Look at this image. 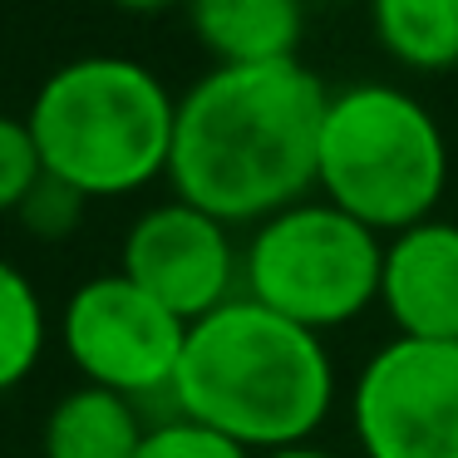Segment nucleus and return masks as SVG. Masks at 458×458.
Returning <instances> with one entry per match:
<instances>
[{"label": "nucleus", "mask_w": 458, "mask_h": 458, "mask_svg": "<svg viewBox=\"0 0 458 458\" xmlns=\"http://www.w3.org/2000/svg\"><path fill=\"white\" fill-rule=\"evenodd\" d=\"M330 89L301 60L212 64L178 99L168 182L222 227L267 222L316 188Z\"/></svg>", "instance_id": "f257e3e1"}, {"label": "nucleus", "mask_w": 458, "mask_h": 458, "mask_svg": "<svg viewBox=\"0 0 458 458\" xmlns=\"http://www.w3.org/2000/svg\"><path fill=\"white\" fill-rule=\"evenodd\" d=\"M173 404L247 454H276L310 444L326 424L335 404V365L316 330L237 296L188 326Z\"/></svg>", "instance_id": "f03ea898"}, {"label": "nucleus", "mask_w": 458, "mask_h": 458, "mask_svg": "<svg viewBox=\"0 0 458 458\" xmlns=\"http://www.w3.org/2000/svg\"><path fill=\"white\" fill-rule=\"evenodd\" d=\"M178 99L129 55L64 60L35 89L25 129L40 168L84 198H129L168 173Z\"/></svg>", "instance_id": "7ed1b4c3"}, {"label": "nucleus", "mask_w": 458, "mask_h": 458, "mask_svg": "<svg viewBox=\"0 0 458 458\" xmlns=\"http://www.w3.org/2000/svg\"><path fill=\"white\" fill-rule=\"evenodd\" d=\"M316 188L379 237L434 217L448 188V143L438 119L394 84L330 89L316 148Z\"/></svg>", "instance_id": "20e7f679"}, {"label": "nucleus", "mask_w": 458, "mask_h": 458, "mask_svg": "<svg viewBox=\"0 0 458 458\" xmlns=\"http://www.w3.org/2000/svg\"><path fill=\"white\" fill-rule=\"evenodd\" d=\"M385 242L350 212L320 202L267 217L242 251V296L316 335L350 326L379 301Z\"/></svg>", "instance_id": "39448f33"}, {"label": "nucleus", "mask_w": 458, "mask_h": 458, "mask_svg": "<svg viewBox=\"0 0 458 458\" xmlns=\"http://www.w3.org/2000/svg\"><path fill=\"white\" fill-rule=\"evenodd\" d=\"M188 320H178L163 301L133 286L123 271L89 276L64 301V355L84 375L133 404L153 394L173 399V375L182 365Z\"/></svg>", "instance_id": "423d86ee"}, {"label": "nucleus", "mask_w": 458, "mask_h": 458, "mask_svg": "<svg viewBox=\"0 0 458 458\" xmlns=\"http://www.w3.org/2000/svg\"><path fill=\"white\" fill-rule=\"evenodd\" d=\"M365 458H458V345L394 335L350 389Z\"/></svg>", "instance_id": "0eeeda50"}, {"label": "nucleus", "mask_w": 458, "mask_h": 458, "mask_svg": "<svg viewBox=\"0 0 458 458\" xmlns=\"http://www.w3.org/2000/svg\"><path fill=\"white\" fill-rule=\"evenodd\" d=\"M119 271L153 301H163L178 320L198 326L202 316L237 301L242 251L232 242V227L198 212L192 202L173 198L148 208L129 227Z\"/></svg>", "instance_id": "6e6552de"}, {"label": "nucleus", "mask_w": 458, "mask_h": 458, "mask_svg": "<svg viewBox=\"0 0 458 458\" xmlns=\"http://www.w3.org/2000/svg\"><path fill=\"white\" fill-rule=\"evenodd\" d=\"M379 306L404 340L458 345V222L428 217L385 242Z\"/></svg>", "instance_id": "1a4fd4ad"}, {"label": "nucleus", "mask_w": 458, "mask_h": 458, "mask_svg": "<svg viewBox=\"0 0 458 458\" xmlns=\"http://www.w3.org/2000/svg\"><path fill=\"white\" fill-rule=\"evenodd\" d=\"M188 25L217 64L301 60L306 5L301 0H188Z\"/></svg>", "instance_id": "9d476101"}, {"label": "nucleus", "mask_w": 458, "mask_h": 458, "mask_svg": "<svg viewBox=\"0 0 458 458\" xmlns=\"http://www.w3.org/2000/svg\"><path fill=\"white\" fill-rule=\"evenodd\" d=\"M148 434L139 404L99 385H80L45 414V458H133Z\"/></svg>", "instance_id": "9b49d317"}, {"label": "nucleus", "mask_w": 458, "mask_h": 458, "mask_svg": "<svg viewBox=\"0 0 458 458\" xmlns=\"http://www.w3.org/2000/svg\"><path fill=\"white\" fill-rule=\"evenodd\" d=\"M389 60L419 74L458 70V0H369Z\"/></svg>", "instance_id": "f8f14e48"}, {"label": "nucleus", "mask_w": 458, "mask_h": 458, "mask_svg": "<svg viewBox=\"0 0 458 458\" xmlns=\"http://www.w3.org/2000/svg\"><path fill=\"white\" fill-rule=\"evenodd\" d=\"M45 335H50V320H45V301L35 281L15 261L0 257V394H11L15 385L35 375L45 355Z\"/></svg>", "instance_id": "ddd939ff"}, {"label": "nucleus", "mask_w": 458, "mask_h": 458, "mask_svg": "<svg viewBox=\"0 0 458 458\" xmlns=\"http://www.w3.org/2000/svg\"><path fill=\"white\" fill-rule=\"evenodd\" d=\"M133 458H257V454H247L242 444H232L227 434L198 424V419L173 414V419L148 424V434H143Z\"/></svg>", "instance_id": "4468645a"}, {"label": "nucleus", "mask_w": 458, "mask_h": 458, "mask_svg": "<svg viewBox=\"0 0 458 458\" xmlns=\"http://www.w3.org/2000/svg\"><path fill=\"white\" fill-rule=\"evenodd\" d=\"M84 192H74V188H64L60 178H50L45 173L40 182H35L30 192H25V202H21V227L30 232V237H40V242H64L70 232H80V222H84Z\"/></svg>", "instance_id": "2eb2a0df"}, {"label": "nucleus", "mask_w": 458, "mask_h": 458, "mask_svg": "<svg viewBox=\"0 0 458 458\" xmlns=\"http://www.w3.org/2000/svg\"><path fill=\"white\" fill-rule=\"evenodd\" d=\"M40 178H45V168H40V153H35V139L25 129V119L0 114V217L21 212L25 192Z\"/></svg>", "instance_id": "dca6fc26"}, {"label": "nucleus", "mask_w": 458, "mask_h": 458, "mask_svg": "<svg viewBox=\"0 0 458 458\" xmlns=\"http://www.w3.org/2000/svg\"><path fill=\"white\" fill-rule=\"evenodd\" d=\"M119 11H129V15H158V11H168L173 0H114Z\"/></svg>", "instance_id": "f3484780"}, {"label": "nucleus", "mask_w": 458, "mask_h": 458, "mask_svg": "<svg viewBox=\"0 0 458 458\" xmlns=\"http://www.w3.org/2000/svg\"><path fill=\"white\" fill-rule=\"evenodd\" d=\"M257 458H335V454H326L316 444H296V448H276V454H257Z\"/></svg>", "instance_id": "a211bd4d"}]
</instances>
